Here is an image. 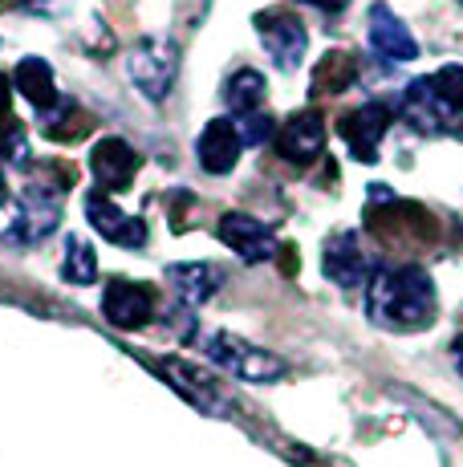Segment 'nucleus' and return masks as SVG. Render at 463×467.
Returning a JSON list of instances; mask_svg holds the SVG:
<instances>
[{
    "mask_svg": "<svg viewBox=\"0 0 463 467\" xmlns=\"http://www.w3.org/2000/svg\"><path fill=\"white\" fill-rule=\"evenodd\" d=\"M366 309L378 326L398 329V334L427 329L435 321V285L418 265L378 268L370 276Z\"/></svg>",
    "mask_w": 463,
    "mask_h": 467,
    "instance_id": "obj_1",
    "label": "nucleus"
},
{
    "mask_svg": "<svg viewBox=\"0 0 463 467\" xmlns=\"http://www.w3.org/2000/svg\"><path fill=\"white\" fill-rule=\"evenodd\" d=\"M61 220V192L57 187L29 183L21 195H0V240L5 244H37Z\"/></svg>",
    "mask_w": 463,
    "mask_h": 467,
    "instance_id": "obj_2",
    "label": "nucleus"
},
{
    "mask_svg": "<svg viewBox=\"0 0 463 467\" xmlns=\"http://www.w3.org/2000/svg\"><path fill=\"white\" fill-rule=\"evenodd\" d=\"M203 349H208V358L220 366V370L236 374V379L244 382H277L284 379V362L277 354H269V349L252 346V341L236 337V334H211L203 341Z\"/></svg>",
    "mask_w": 463,
    "mask_h": 467,
    "instance_id": "obj_3",
    "label": "nucleus"
},
{
    "mask_svg": "<svg viewBox=\"0 0 463 467\" xmlns=\"http://www.w3.org/2000/svg\"><path fill=\"white\" fill-rule=\"evenodd\" d=\"M127 74H130V82L139 86L142 98L163 102V98L171 94V86H175V74H180V49H175L171 41H163V37L139 41L135 49H130V57H127Z\"/></svg>",
    "mask_w": 463,
    "mask_h": 467,
    "instance_id": "obj_4",
    "label": "nucleus"
},
{
    "mask_svg": "<svg viewBox=\"0 0 463 467\" xmlns=\"http://www.w3.org/2000/svg\"><path fill=\"white\" fill-rule=\"evenodd\" d=\"M252 25H256V33H261L264 49L273 53V61H277L284 74L301 66V57H305V49H309V33L289 8H264V13L252 16Z\"/></svg>",
    "mask_w": 463,
    "mask_h": 467,
    "instance_id": "obj_5",
    "label": "nucleus"
},
{
    "mask_svg": "<svg viewBox=\"0 0 463 467\" xmlns=\"http://www.w3.org/2000/svg\"><path fill=\"white\" fill-rule=\"evenodd\" d=\"M337 130H342L345 147H350V155L358 159V163H374V159H378V142L386 139V130H390V106L386 102L354 106V110L342 114Z\"/></svg>",
    "mask_w": 463,
    "mask_h": 467,
    "instance_id": "obj_6",
    "label": "nucleus"
},
{
    "mask_svg": "<svg viewBox=\"0 0 463 467\" xmlns=\"http://www.w3.org/2000/svg\"><path fill=\"white\" fill-rule=\"evenodd\" d=\"M216 236L224 240V244L240 260H248V265H261V260H273V256L281 253V244H277V236H273L269 223L256 220V215H244V212L220 215Z\"/></svg>",
    "mask_w": 463,
    "mask_h": 467,
    "instance_id": "obj_7",
    "label": "nucleus"
},
{
    "mask_svg": "<svg viewBox=\"0 0 463 467\" xmlns=\"http://www.w3.org/2000/svg\"><path fill=\"white\" fill-rule=\"evenodd\" d=\"M139 150L130 147L127 139L110 134V139H98L94 150H90V167H94V179L102 192H127L139 175Z\"/></svg>",
    "mask_w": 463,
    "mask_h": 467,
    "instance_id": "obj_8",
    "label": "nucleus"
},
{
    "mask_svg": "<svg viewBox=\"0 0 463 467\" xmlns=\"http://www.w3.org/2000/svg\"><path fill=\"white\" fill-rule=\"evenodd\" d=\"M322 273L337 285V289H358V285H366L374 276L370 260H366V253H362V244H358L354 232H334V236L325 240Z\"/></svg>",
    "mask_w": 463,
    "mask_h": 467,
    "instance_id": "obj_9",
    "label": "nucleus"
},
{
    "mask_svg": "<svg viewBox=\"0 0 463 467\" xmlns=\"http://www.w3.org/2000/svg\"><path fill=\"white\" fill-rule=\"evenodd\" d=\"M86 220L94 223L98 236H106L118 248H142L147 244V223L135 220V215H127L118 203H110V195H102V192L86 195Z\"/></svg>",
    "mask_w": 463,
    "mask_h": 467,
    "instance_id": "obj_10",
    "label": "nucleus"
},
{
    "mask_svg": "<svg viewBox=\"0 0 463 467\" xmlns=\"http://www.w3.org/2000/svg\"><path fill=\"white\" fill-rule=\"evenodd\" d=\"M102 313H106V321L118 329H142L150 321V313H155V297H150L147 285L114 276L102 293Z\"/></svg>",
    "mask_w": 463,
    "mask_h": 467,
    "instance_id": "obj_11",
    "label": "nucleus"
},
{
    "mask_svg": "<svg viewBox=\"0 0 463 467\" xmlns=\"http://www.w3.org/2000/svg\"><path fill=\"white\" fill-rule=\"evenodd\" d=\"M277 150L289 163H314L325 150V119L317 110H297L293 119H284L277 134Z\"/></svg>",
    "mask_w": 463,
    "mask_h": 467,
    "instance_id": "obj_12",
    "label": "nucleus"
},
{
    "mask_svg": "<svg viewBox=\"0 0 463 467\" xmlns=\"http://www.w3.org/2000/svg\"><path fill=\"white\" fill-rule=\"evenodd\" d=\"M240 150H244V142H240L232 119H211L208 127H203L200 142H195L200 167L208 171V175H228V171L240 163Z\"/></svg>",
    "mask_w": 463,
    "mask_h": 467,
    "instance_id": "obj_13",
    "label": "nucleus"
},
{
    "mask_svg": "<svg viewBox=\"0 0 463 467\" xmlns=\"http://www.w3.org/2000/svg\"><path fill=\"white\" fill-rule=\"evenodd\" d=\"M370 45H374V53H378V57H386V61H415L418 57L415 33L406 29V25L398 21L390 8H382V5L370 8Z\"/></svg>",
    "mask_w": 463,
    "mask_h": 467,
    "instance_id": "obj_14",
    "label": "nucleus"
},
{
    "mask_svg": "<svg viewBox=\"0 0 463 467\" xmlns=\"http://www.w3.org/2000/svg\"><path fill=\"white\" fill-rule=\"evenodd\" d=\"M224 273L208 260H187V265H167V285L175 289V297L183 305H203L211 293L220 289Z\"/></svg>",
    "mask_w": 463,
    "mask_h": 467,
    "instance_id": "obj_15",
    "label": "nucleus"
},
{
    "mask_svg": "<svg viewBox=\"0 0 463 467\" xmlns=\"http://www.w3.org/2000/svg\"><path fill=\"white\" fill-rule=\"evenodd\" d=\"M403 106H406V122H411L415 130H423V134L443 130L448 106H443V98L435 94L431 78H415V82L403 89Z\"/></svg>",
    "mask_w": 463,
    "mask_h": 467,
    "instance_id": "obj_16",
    "label": "nucleus"
},
{
    "mask_svg": "<svg viewBox=\"0 0 463 467\" xmlns=\"http://www.w3.org/2000/svg\"><path fill=\"white\" fill-rule=\"evenodd\" d=\"M13 86L21 89V98L25 102H33L41 114L49 110L53 102H57V86H53V69H49V61L46 57H21L16 61V69H13Z\"/></svg>",
    "mask_w": 463,
    "mask_h": 467,
    "instance_id": "obj_17",
    "label": "nucleus"
},
{
    "mask_svg": "<svg viewBox=\"0 0 463 467\" xmlns=\"http://www.w3.org/2000/svg\"><path fill=\"white\" fill-rule=\"evenodd\" d=\"M94 130V119L74 102V98H57L46 114H41V134L53 142H74Z\"/></svg>",
    "mask_w": 463,
    "mask_h": 467,
    "instance_id": "obj_18",
    "label": "nucleus"
},
{
    "mask_svg": "<svg viewBox=\"0 0 463 467\" xmlns=\"http://www.w3.org/2000/svg\"><path fill=\"white\" fill-rule=\"evenodd\" d=\"M159 370L167 374V382H171L187 402H195L200 410H220L216 386H211V379H208L203 370H195V366L180 362V358H167V362H159Z\"/></svg>",
    "mask_w": 463,
    "mask_h": 467,
    "instance_id": "obj_19",
    "label": "nucleus"
},
{
    "mask_svg": "<svg viewBox=\"0 0 463 467\" xmlns=\"http://www.w3.org/2000/svg\"><path fill=\"white\" fill-rule=\"evenodd\" d=\"M354 78H358V57H354V53H345V49L325 53L314 69V98L317 94H342V89L354 86Z\"/></svg>",
    "mask_w": 463,
    "mask_h": 467,
    "instance_id": "obj_20",
    "label": "nucleus"
},
{
    "mask_svg": "<svg viewBox=\"0 0 463 467\" xmlns=\"http://www.w3.org/2000/svg\"><path fill=\"white\" fill-rule=\"evenodd\" d=\"M224 102H228V110L240 114V119H244V114H256L264 102V74H256V69L232 74L228 86H224Z\"/></svg>",
    "mask_w": 463,
    "mask_h": 467,
    "instance_id": "obj_21",
    "label": "nucleus"
},
{
    "mask_svg": "<svg viewBox=\"0 0 463 467\" xmlns=\"http://www.w3.org/2000/svg\"><path fill=\"white\" fill-rule=\"evenodd\" d=\"M61 276H66L69 285H94V281H98V256H94L90 240H82V236H66Z\"/></svg>",
    "mask_w": 463,
    "mask_h": 467,
    "instance_id": "obj_22",
    "label": "nucleus"
},
{
    "mask_svg": "<svg viewBox=\"0 0 463 467\" xmlns=\"http://www.w3.org/2000/svg\"><path fill=\"white\" fill-rule=\"evenodd\" d=\"M431 86H435V94L443 98V106H448V110L463 114V66H443L439 74L431 78Z\"/></svg>",
    "mask_w": 463,
    "mask_h": 467,
    "instance_id": "obj_23",
    "label": "nucleus"
},
{
    "mask_svg": "<svg viewBox=\"0 0 463 467\" xmlns=\"http://www.w3.org/2000/svg\"><path fill=\"white\" fill-rule=\"evenodd\" d=\"M236 134H240V142H244V147H261L264 139H269L273 134V119L269 114H244V119L236 122Z\"/></svg>",
    "mask_w": 463,
    "mask_h": 467,
    "instance_id": "obj_24",
    "label": "nucleus"
},
{
    "mask_svg": "<svg viewBox=\"0 0 463 467\" xmlns=\"http://www.w3.org/2000/svg\"><path fill=\"white\" fill-rule=\"evenodd\" d=\"M301 5H314V8H322V13H342L350 0H301Z\"/></svg>",
    "mask_w": 463,
    "mask_h": 467,
    "instance_id": "obj_25",
    "label": "nucleus"
},
{
    "mask_svg": "<svg viewBox=\"0 0 463 467\" xmlns=\"http://www.w3.org/2000/svg\"><path fill=\"white\" fill-rule=\"evenodd\" d=\"M8 102H13V82L0 74V114H8Z\"/></svg>",
    "mask_w": 463,
    "mask_h": 467,
    "instance_id": "obj_26",
    "label": "nucleus"
},
{
    "mask_svg": "<svg viewBox=\"0 0 463 467\" xmlns=\"http://www.w3.org/2000/svg\"><path fill=\"white\" fill-rule=\"evenodd\" d=\"M281 253H284V256H281V268H284V273H297V248L284 244Z\"/></svg>",
    "mask_w": 463,
    "mask_h": 467,
    "instance_id": "obj_27",
    "label": "nucleus"
},
{
    "mask_svg": "<svg viewBox=\"0 0 463 467\" xmlns=\"http://www.w3.org/2000/svg\"><path fill=\"white\" fill-rule=\"evenodd\" d=\"M451 358H456V366H459V374H463V334L451 341Z\"/></svg>",
    "mask_w": 463,
    "mask_h": 467,
    "instance_id": "obj_28",
    "label": "nucleus"
},
{
    "mask_svg": "<svg viewBox=\"0 0 463 467\" xmlns=\"http://www.w3.org/2000/svg\"><path fill=\"white\" fill-rule=\"evenodd\" d=\"M5 5H16V8H25V5H41V0H5Z\"/></svg>",
    "mask_w": 463,
    "mask_h": 467,
    "instance_id": "obj_29",
    "label": "nucleus"
},
{
    "mask_svg": "<svg viewBox=\"0 0 463 467\" xmlns=\"http://www.w3.org/2000/svg\"><path fill=\"white\" fill-rule=\"evenodd\" d=\"M0 187H5V171H0Z\"/></svg>",
    "mask_w": 463,
    "mask_h": 467,
    "instance_id": "obj_30",
    "label": "nucleus"
},
{
    "mask_svg": "<svg viewBox=\"0 0 463 467\" xmlns=\"http://www.w3.org/2000/svg\"><path fill=\"white\" fill-rule=\"evenodd\" d=\"M459 5H463V0H459Z\"/></svg>",
    "mask_w": 463,
    "mask_h": 467,
    "instance_id": "obj_31",
    "label": "nucleus"
}]
</instances>
